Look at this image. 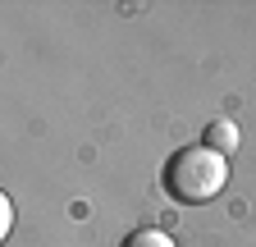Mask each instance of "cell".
<instances>
[{"instance_id": "obj_4", "label": "cell", "mask_w": 256, "mask_h": 247, "mask_svg": "<svg viewBox=\"0 0 256 247\" xmlns=\"http://www.w3.org/2000/svg\"><path fill=\"white\" fill-rule=\"evenodd\" d=\"M10 220H14V210H10V197H0V234H10Z\"/></svg>"}, {"instance_id": "obj_3", "label": "cell", "mask_w": 256, "mask_h": 247, "mask_svg": "<svg viewBox=\"0 0 256 247\" xmlns=\"http://www.w3.org/2000/svg\"><path fill=\"white\" fill-rule=\"evenodd\" d=\"M119 247H178V242H174L165 229H133Z\"/></svg>"}, {"instance_id": "obj_1", "label": "cell", "mask_w": 256, "mask_h": 247, "mask_svg": "<svg viewBox=\"0 0 256 247\" xmlns=\"http://www.w3.org/2000/svg\"><path fill=\"white\" fill-rule=\"evenodd\" d=\"M224 183H229V156L210 151L206 142L174 151L165 165V192L174 202H210L224 192Z\"/></svg>"}, {"instance_id": "obj_2", "label": "cell", "mask_w": 256, "mask_h": 247, "mask_svg": "<svg viewBox=\"0 0 256 247\" xmlns=\"http://www.w3.org/2000/svg\"><path fill=\"white\" fill-rule=\"evenodd\" d=\"M206 146L220 151V156H229V151L238 146V124L234 119H210L206 124Z\"/></svg>"}]
</instances>
